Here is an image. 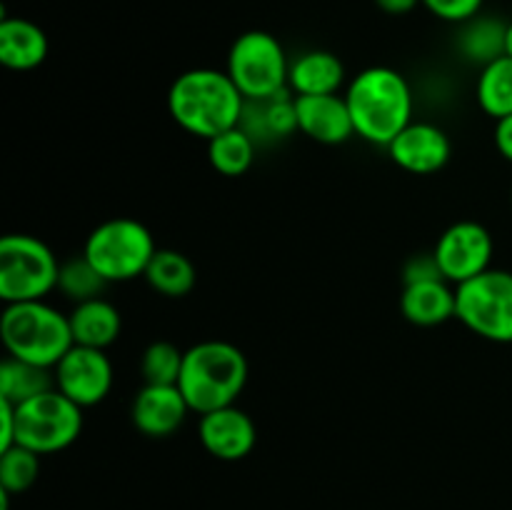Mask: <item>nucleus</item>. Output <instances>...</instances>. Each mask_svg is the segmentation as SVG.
Returning a JSON list of instances; mask_svg holds the SVG:
<instances>
[{
  "label": "nucleus",
  "instance_id": "5701e85b",
  "mask_svg": "<svg viewBox=\"0 0 512 510\" xmlns=\"http://www.w3.org/2000/svg\"><path fill=\"white\" fill-rule=\"evenodd\" d=\"M255 155H258V143L240 125L208 140L210 165L215 173L225 175V178H238V175L248 173L255 163Z\"/></svg>",
  "mask_w": 512,
  "mask_h": 510
},
{
  "label": "nucleus",
  "instance_id": "0eeeda50",
  "mask_svg": "<svg viewBox=\"0 0 512 510\" xmlns=\"http://www.w3.org/2000/svg\"><path fill=\"white\" fill-rule=\"evenodd\" d=\"M15 420V445L38 455L60 453L83 433V408L58 388L15 405Z\"/></svg>",
  "mask_w": 512,
  "mask_h": 510
},
{
  "label": "nucleus",
  "instance_id": "f257e3e1",
  "mask_svg": "<svg viewBox=\"0 0 512 510\" xmlns=\"http://www.w3.org/2000/svg\"><path fill=\"white\" fill-rule=\"evenodd\" d=\"M345 103L355 123V135L388 148L413 123L415 95L408 78L388 65L360 70L345 85Z\"/></svg>",
  "mask_w": 512,
  "mask_h": 510
},
{
  "label": "nucleus",
  "instance_id": "72a5a7b5",
  "mask_svg": "<svg viewBox=\"0 0 512 510\" xmlns=\"http://www.w3.org/2000/svg\"><path fill=\"white\" fill-rule=\"evenodd\" d=\"M505 55L512 58V23H508V33H505Z\"/></svg>",
  "mask_w": 512,
  "mask_h": 510
},
{
  "label": "nucleus",
  "instance_id": "6e6552de",
  "mask_svg": "<svg viewBox=\"0 0 512 510\" xmlns=\"http://www.w3.org/2000/svg\"><path fill=\"white\" fill-rule=\"evenodd\" d=\"M225 73L245 100L270 98L288 88L290 58L273 33L248 30L230 45Z\"/></svg>",
  "mask_w": 512,
  "mask_h": 510
},
{
  "label": "nucleus",
  "instance_id": "aec40b11",
  "mask_svg": "<svg viewBox=\"0 0 512 510\" xmlns=\"http://www.w3.org/2000/svg\"><path fill=\"white\" fill-rule=\"evenodd\" d=\"M68 320L73 343L85 345V348L108 350L120 338V330H123L120 310L105 298L75 303L73 310L68 313Z\"/></svg>",
  "mask_w": 512,
  "mask_h": 510
},
{
  "label": "nucleus",
  "instance_id": "bb28decb",
  "mask_svg": "<svg viewBox=\"0 0 512 510\" xmlns=\"http://www.w3.org/2000/svg\"><path fill=\"white\" fill-rule=\"evenodd\" d=\"M183 355L175 343L155 340L143 350L140 358V375L148 385H178L180 370H183Z\"/></svg>",
  "mask_w": 512,
  "mask_h": 510
},
{
  "label": "nucleus",
  "instance_id": "9d476101",
  "mask_svg": "<svg viewBox=\"0 0 512 510\" xmlns=\"http://www.w3.org/2000/svg\"><path fill=\"white\" fill-rule=\"evenodd\" d=\"M433 253L443 270V278L453 285H463L490 268L495 243L485 225L475 220H458L443 230Z\"/></svg>",
  "mask_w": 512,
  "mask_h": 510
},
{
  "label": "nucleus",
  "instance_id": "cd10ccee",
  "mask_svg": "<svg viewBox=\"0 0 512 510\" xmlns=\"http://www.w3.org/2000/svg\"><path fill=\"white\" fill-rule=\"evenodd\" d=\"M40 475V455L23 445L0 450V490L10 495L25 493Z\"/></svg>",
  "mask_w": 512,
  "mask_h": 510
},
{
  "label": "nucleus",
  "instance_id": "c756f323",
  "mask_svg": "<svg viewBox=\"0 0 512 510\" xmlns=\"http://www.w3.org/2000/svg\"><path fill=\"white\" fill-rule=\"evenodd\" d=\"M440 278H443V270H440L435 253H418L413 258H408V263L403 265V285Z\"/></svg>",
  "mask_w": 512,
  "mask_h": 510
},
{
  "label": "nucleus",
  "instance_id": "20e7f679",
  "mask_svg": "<svg viewBox=\"0 0 512 510\" xmlns=\"http://www.w3.org/2000/svg\"><path fill=\"white\" fill-rule=\"evenodd\" d=\"M0 340L10 358L50 370L75 345L68 315L45 300L5 305L0 313Z\"/></svg>",
  "mask_w": 512,
  "mask_h": 510
},
{
  "label": "nucleus",
  "instance_id": "2f4dec72",
  "mask_svg": "<svg viewBox=\"0 0 512 510\" xmlns=\"http://www.w3.org/2000/svg\"><path fill=\"white\" fill-rule=\"evenodd\" d=\"M495 148L508 163H512V115L495 120Z\"/></svg>",
  "mask_w": 512,
  "mask_h": 510
},
{
  "label": "nucleus",
  "instance_id": "9b49d317",
  "mask_svg": "<svg viewBox=\"0 0 512 510\" xmlns=\"http://www.w3.org/2000/svg\"><path fill=\"white\" fill-rule=\"evenodd\" d=\"M53 378L55 388L85 410L108 398L115 370L105 350L73 345L53 368Z\"/></svg>",
  "mask_w": 512,
  "mask_h": 510
},
{
  "label": "nucleus",
  "instance_id": "a878e982",
  "mask_svg": "<svg viewBox=\"0 0 512 510\" xmlns=\"http://www.w3.org/2000/svg\"><path fill=\"white\" fill-rule=\"evenodd\" d=\"M108 280L95 270V265L85 258L83 253L60 263L58 290L73 303H85V300L103 298V290L108 288Z\"/></svg>",
  "mask_w": 512,
  "mask_h": 510
},
{
  "label": "nucleus",
  "instance_id": "2eb2a0df",
  "mask_svg": "<svg viewBox=\"0 0 512 510\" xmlns=\"http://www.w3.org/2000/svg\"><path fill=\"white\" fill-rule=\"evenodd\" d=\"M298 130L320 145H343L355 135L345 95H295Z\"/></svg>",
  "mask_w": 512,
  "mask_h": 510
},
{
  "label": "nucleus",
  "instance_id": "f3484780",
  "mask_svg": "<svg viewBox=\"0 0 512 510\" xmlns=\"http://www.w3.org/2000/svg\"><path fill=\"white\" fill-rule=\"evenodd\" d=\"M400 313L408 323L418 325V328H435V325L448 323L458 313L455 285L445 278L403 285Z\"/></svg>",
  "mask_w": 512,
  "mask_h": 510
},
{
  "label": "nucleus",
  "instance_id": "f8f14e48",
  "mask_svg": "<svg viewBox=\"0 0 512 510\" xmlns=\"http://www.w3.org/2000/svg\"><path fill=\"white\" fill-rule=\"evenodd\" d=\"M388 155L400 170L413 175L440 173L453 158L450 135L440 125L428 120H413L393 143L388 145Z\"/></svg>",
  "mask_w": 512,
  "mask_h": 510
},
{
  "label": "nucleus",
  "instance_id": "423d86ee",
  "mask_svg": "<svg viewBox=\"0 0 512 510\" xmlns=\"http://www.w3.org/2000/svg\"><path fill=\"white\" fill-rule=\"evenodd\" d=\"M58 275V255L40 238L10 233L0 240V300L5 305L45 300L58 290Z\"/></svg>",
  "mask_w": 512,
  "mask_h": 510
},
{
  "label": "nucleus",
  "instance_id": "c85d7f7f",
  "mask_svg": "<svg viewBox=\"0 0 512 510\" xmlns=\"http://www.w3.org/2000/svg\"><path fill=\"white\" fill-rule=\"evenodd\" d=\"M485 0H420V5L430 10L435 18L445 20V23H468L475 15H480Z\"/></svg>",
  "mask_w": 512,
  "mask_h": 510
},
{
  "label": "nucleus",
  "instance_id": "f03ea898",
  "mask_svg": "<svg viewBox=\"0 0 512 510\" xmlns=\"http://www.w3.org/2000/svg\"><path fill=\"white\" fill-rule=\"evenodd\" d=\"M245 98L230 75L218 68H193L180 73L168 90V113L178 128L195 138L213 140L215 135L238 128Z\"/></svg>",
  "mask_w": 512,
  "mask_h": 510
},
{
  "label": "nucleus",
  "instance_id": "dca6fc26",
  "mask_svg": "<svg viewBox=\"0 0 512 510\" xmlns=\"http://www.w3.org/2000/svg\"><path fill=\"white\" fill-rule=\"evenodd\" d=\"M240 128L258 143V148H268V145L298 133V110H295L293 90L285 88L270 98L245 100Z\"/></svg>",
  "mask_w": 512,
  "mask_h": 510
},
{
  "label": "nucleus",
  "instance_id": "f704fd0d",
  "mask_svg": "<svg viewBox=\"0 0 512 510\" xmlns=\"http://www.w3.org/2000/svg\"><path fill=\"white\" fill-rule=\"evenodd\" d=\"M510 200H512V193H510Z\"/></svg>",
  "mask_w": 512,
  "mask_h": 510
},
{
  "label": "nucleus",
  "instance_id": "a211bd4d",
  "mask_svg": "<svg viewBox=\"0 0 512 510\" xmlns=\"http://www.w3.org/2000/svg\"><path fill=\"white\" fill-rule=\"evenodd\" d=\"M48 35L38 23L28 18H0V63L15 73L40 68L48 58Z\"/></svg>",
  "mask_w": 512,
  "mask_h": 510
},
{
  "label": "nucleus",
  "instance_id": "1a4fd4ad",
  "mask_svg": "<svg viewBox=\"0 0 512 510\" xmlns=\"http://www.w3.org/2000/svg\"><path fill=\"white\" fill-rule=\"evenodd\" d=\"M458 313L455 318L490 343H512V273L488 268L468 283L455 285Z\"/></svg>",
  "mask_w": 512,
  "mask_h": 510
},
{
  "label": "nucleus",
  "instance_id": "7ed1b4c3",
  "mask_svg": "<svg viewBox=\"0 0 512 510\" xmlns=\"http://www.w3.org/2000/svg\"><path fill=\"white\" fill-rule=\"evenodd\" d=\"M250 365L243 350L228 340H200L183 355L178 388L198 415L235 405L248 385Z\"/></svg>",
  "mask_w": 512,
  "mask_h": 510
},
{
  "label": "nucleus",
  "instance_id": "4be33fe9",
  "mask_svg": "<svg viewBox=\"0 0 512 510\" xmlns=\"http://www.w3.org/2000/svg\"><path fill=\"white\" fill-rule=\"evenodd\" d=\"M505 33H508V23H500L498 18H490V15H475L473 20L460 25V55L468 63L485 68L505 55Z\"/></svg>",
  "mask_w": 512,
  "mask_h": 510
},
{
  "label": "nucleus",
  "instance_id": "4468645a",
  "mask_svg": "<svg viewBox=\"0 0 512 510\" xmlns=\"http://www.w3.org/2000/svg\"><path fill=\"white\" fill-rule=\"evenodd\" d=\"M198 435L203 448L218 460H243L253 453L258 443V428L253 418L238 405L213 410V413L200 415Z\"/></svg>",
  "mask_w": 512,
  "mask_h": 510
},
{
  "label": "nucleus",
  "instance_id": "7c9ffc66",
  "mask_svg": "<svg viewBox=\"0 0 512 510\" xmlns=\"http://www.w3.org/2000/svg\"><path fill=\"white\" fill-rule=\"evenodd\" d=\"M0 420H3V430H0V450L13 448L15 445V403L10 400H0Z\"/></svg>",
  "mask_w": 512,
  "mask_h": 510
},
{
  "label": "nucleus",
  "instance_id": "6ab92c4d",
  "mask_svg": "<svg viewBox=\"0 0 512 510\" xmlns=\"http://www.w3.org/2000/svg\"><path fill=\"white\" fill-rule=\"evenodd\" d=\"M345 85L343 60L330 50H305L290 60L288 88L293 95H333Z\"/></svg>",
  "mask_w": 512,
  "mask_h": 510
},
{
  "label": "nucleus",
  "instance_id": "ddd939ff",
  "mask_svg": "<svg viewBox=\"0 0 512 510\" xmlns=\"http://www.w3.org/2000/svg\"><path fill=\"white\" fill-rule=\"evenodd\" d=\"M190 413L193 410L178 385L145 383L135 393L133 405H130V420H133L135 430L148 438H168V435L178 433Z\"/></svg>",
  "mask_w": 512,
  "mask_h": 510
},
{
  "label": "nucleus",
  "instance_id": "393cba45",
  "mask_svg": "<svg viewBox=\"0 0 512 510\" xmlns=\"http://www.w3.org/2000/svg\"><path fill=\"white\" fill-rule=\"evenodd\" d=\"M475 98L480 110L493 120L512 115V58L493 60L485 68H480L478 85H475Z\"/></svg>",
  "mask_w": 512,
  "mask_h": 510
},
{
  "label": "nucleus",
  "instance_id": "412c9836",
  "mask_svg": "<svg viewBox=\"0 0 512 510\" xmlns=\"http://www.w3.org/2000/svg\"><path fill=\"white\" fill-rule=\"evenodd\" d=\"M143 278L158 295L185 298L198 283V270H195L193 260L180 250L158 248Z\"/></svg>",
  "mask_w": 512,
  "mask_h": 510
},
{
  "label": "nucleus",
  "instance_id": "b1692460",
  "mask_svg": "<svg viewBox=\"0 0 512 510\" xmlns=\"http://www.w3.org/2000/svg\"><path fill=\"white\" fill-rule=\"evenodd\" d=\"M53 388L55 378L50 368L25 363V360L10 358V355L0 365V400H10L18 405Z\"/></svg>",
  "mask_w": 512,
  "mask_h": 510
},
{
  "label": "nucleus",
  "instance_id": "39448f33",
  "mask_svg": "<svg viewBox=\"0 0 512 510\" xmlns=\"http://www.w3.org/2000/svg\"><path fill=\"white\" fill-rule=\"evenodd\" d=\"M155 250L153 233L135 218H110L95 225L83 245V255L108 283H128L145 275Z\"/></svg>",
  "mask_w": 512,
  "mask_h": 510
},
{
  "label": "nucleus",
  "instance_id": "473e14b6",
  "mask_svg": "<svg viewBox=\"0 0 512 510\" xmlns=\"http://www.w3.org/2000/svg\"><path fill=\"white\" fill-rule=\"evenodd\" d=\"M375 5L388 15H408L418 8L420 0H375Z\"/></svg>",
  "mask_w": 512,
  "mask_h": 510
}]
</instances>
